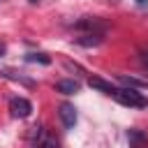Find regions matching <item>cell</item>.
Listing matches in <instances>:
<instances>
[{
	"instance_id": "obj_7",
	"label": "cell",
	"mask_w": 148,
	"mask_h": 148,
	"mask_svg": "<svg viewBox=\"0 0 148 148\" xmlns=\"http://www.w3.org/2000/svg\"><path fill=\"white\" fill-rule=\"evenodd\" d=\"M88 86L95 88V90H102V92H106V95H113V92L118 90L111 81H104V79H99V76H90V79H88Z\"/></svg>"
},
{
	"instance_id": "obj_3",
	"label": "cell",
	"mask_w": 148,
	"mask_h": 148,
	"mask_svg": "<svg viewBox=\"0 0 148 148\" xmlns=\"http://www.w3.org/2000/svg\"><path fill=\"white\" fill-rule=\"evenodd\" d=\"M9 111H12L14 118H28L32 113V104L25 97H12L9 99Z\"/></svg>"
},
{
	"instance_id": "obj_14",
	"label": "cell",
	"mask_w": 148,
	"mask_h": 148,
	"mask_svg": "<svg viewBox=\"0 0 148 148\" xmlns=\"http://www.w3.org/2000/svg\"><path fill=\"white\" fill-rule=\"evenodd\" d=\"M5 51H7V46H5V44H2V42H0V58H2V56H5Z\"/></svg>"
},
{
	"instance_id": "obj_17",
	"label": "cell",
	"mask_w": 148,
	"mask_h": 148,
	"mask_svg": "<svg viewBox=\"0 0 148 148\" xmlns=\"http://www.w3.org/2000/svg\"><path fill=\"white\" fill-rule=\"evenodd\" d=\"M113 2H120V0H113Z\"/></svg>"
},
{
	"instance_id": "obj_13",
	"label": "cell",
	"mask_w": 148,
	"mask_h": 148,
	"mask_svg": "<svg viewBox=\"0 0 148 148\" xmlns=\"http://www.w3.org/2000/svg\"><path fill=\"white\" fill-rule=\"evenodd\" d=\"M136 5L139 7H148V0H136Z\"/></svg>"
},
{
	"instance_id": "obj_16",
	"label": "cell",
	"mask_w": 148,
	"mask_h": 148,
	"mask_svg": "<svg viewBox=\"0 0 148 148\" xmlns=\"http://www.w3.org/2000/svg\"><path fill=\"white\" fill-rule=\"evenodd\" d=\"M28 2H32V5H37V2H39V0H28Z\"/></svg>"
},
{
	"instance_id": "obj_2",
	"label": "cell",
	"mask_w": 148,
	"mask_h": 148,
	"mask_svg": "<svg viewBox=\"0 0 148 148\" xmlns=\"http://www.w3.org/2000/svg\"><path fill=\"white\" fill-rule=\"evenodd\" d=\"M74 30H79V32H99V35H104L106 23L99 21L97 16H81V18L74 23Z\"/></svg>"
},
{
	"instance_id": "obj_10",
	"label": "cell",
	"mask_w": 148,
	"mask_h": 148,
	"mask_svg": "<svg viewBox=\"0 0 148 148\" xmlns=\"http://www.w3.org/2000/svg\"><path fill=\"white\" fill-rule=\"evenodd\" d=\"M0 74H2L5 79L18 81V83H23V86H28V88H35V81H32V79H28V76H23V74H16V72H12V69H2Z\"/></svg>"
},
{
	"instance_id": "obj_15",
	"label": "cell",
	"mask_w": 148,
	"mask_h": 148,
	"mask_svg": "<svg viewBox=\"0 0 148 148\" xmlns=\"http://www.w3.org/2000/svg\"><path fill=\"white\" fill-rule=\"evenodd\" d=\"M141 58H143V65H148V51H143V53H141Z\"/></svg>"
},
{
	"instance_id": "obj_4",
	"label": "cell",
	"mask_w": 148,
	"mask_h": 148,
	"mask_svg": "<svg viewBox=\"0 0 148 148\" xmlns=\"http://www.w3.org/2000/svg\"><path fill=\"white\" fill-rule=\"evenodd\" d=\"M58 116H60V120H62V125H65L67 130H72V127L76 125V109H74V104L62 102V104L58 106Z\"/></svg>"
},
{
	"instance_id": "obj_12",
	"label": "cell",
	"mask_w": 148,
	"mask_h": 148,
	"mask_svg": "<svg viewBox=\"0 0 148 148\" xmlns=\"http://www.w3.org/2000/svg\"><path fill=\"white\" fill-rule=\"evenodd\" d=\"M25 62H39V65H51V58L46 53H28Z\"/></svg>"
},
{
	"instance_id": "obj_8",
	"label": "cell",
	"mask_w": 148,
	"mask_h": 148,
	"mask_svg": "<svg viewBox=\"0 0 148 148\" xmlns=\"http://www.w3.org/2000/svg\"><path fill=\"white\" fill-rule=\"evenodd\" d=\"M127 141L132 148H148V136L141 130H127Z\"/></svg>"
},
{
	"instance_id": "obj_5",
	"label": "cell",
	"mask_w": 148,
	"mask_h": 148,
	"mask_svg": "<svg viewBox=\"0 0 148 148\" xmlns=\"http://www.w3.org/2000/svg\"><path fill=\"white\" fill-rule=\"evenodd\" d=\"M32 130H35L32 148H60V146H58V141H56L51 134H46L42 127H32Z\"/></svg>"
},
{
	"instance_id": "obj_9",
	"label": "cell",
	"mask_w": 148,
	"mask_h": 148,
	"mask_svg": "<svg viewBox=\"0 0 148 148\" xmlns=\"http://www.w3.org/2000/svg\"><path fill=\"white\" fill-rule=\"evenodd\" d=\"M56 90H58V92H62V95H74V92H79V90H81V83H79V81H74V79H62V81H58V83H56Z\"/></svg>"
},
{
	"instance_id": "obj_6",
	"label": "cell",
	"mask_w": 148,
	"mask_h": 148,
	"mask_svg": "<svg viewBox=\"0 0 148 148\" xmlns=\"http://www.w3.org/2000/svg\"><path fill=\"white\" fill-rule=\"evenodd\" d=\"M102 42H104V35H99V32H81L79 37H74V44L86 46V49H90V46H99Z\"/></svg>"
},
{
	"instance_id": "obj_1",
	"label": "cell",
	"mask_w": 148,
	"mask_h": 148,
	"mask_svg": "<svg viewBox=\"0 0 148 148\" xmlns=\"http://www.w3.org/2000/svg\"><path fill=\"white\" fill-rule=\"evenodd\" d=\"M118 104L123 106H130V109H146L148 106V97L134 88H118L113 95H111Z\"/></svg>"
},
{
	"instance_id": "obj_11",
	"label": "cell",
	"mask_w": 148,
	"mask_h": 148,
	"mask_svg": "<svg viewBox=\"0 0 148 148\" xmlns=\"http://www.w3.org/2000/svg\"><path fill=\"white\" fill-rule=\"evenodd\" d=\"M118 81L125 86V88H148V81H141V79H134V76H125V74H120L118 76Z\"/></svg>"
}]
</instances>
